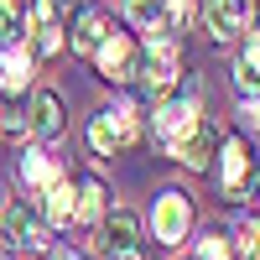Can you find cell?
Wrapping results in <instances>:
<instances>
[{
    "label": "cell",
    "mask_w": 260,
    "mask_h": 260,
    "mask_svg": "<svg viewBox=\"0 0 260 260\" xmlns=\"http://www.w3.org/2000/svg\"><path fill=\"white\" fill-rule=\"evenodd\" d=\"M136 141H141V110L136 104H110V110H99L89 120V146L104 161H115L120 151H130Z\"/></svg>",
    "instance_id": "obj_1"
},
{
    "label": "cell",
    "mask_w": 260,
    "mask_h": 260,
    "mask_svg": "<svg viewBox=\"0 0 260 260\" xmlns=\"http://www.w3.org/2000/svg\"><path fill=\"white\" fill-rule=\"evenodd\" d=\"M219 182H224V198H250V192H260V156H255V146L245 136H224L219 141Z\"/></svg>",
    "instance_id": "obj_2"
},
{
    "label": "cell",
    "mask_w": 260,
    "mask_h": 260,
    "mask_svg": "<svg viewBox=\"0 0 260 260\" xmlns=\"http://www.w3.org/2000/svg\"><path fill=\"white\" fill-rule=\"evenodd\" d=\"M151 234H156V245H182L192 234V203L182 187H161L156 203H151Z\"/></svg>",
    "instance_id": "obj_3"
},
{
    "label": "cell",
    "mask_w": 260,
    "mask_h": 260,
    "mask_svg": "<svg viewBox=\"0 0 260 260\" xmlns=\"http://www.w3.org/2000/svg\"><path fill=\"white\" fill-rule=\"evenodd\" d=\"M94 62H99V78H110V83H130V78H136V62H141V47H136L125 31H110V37L99 42Z\"/></svg>",
    "instance_id": "obj_4"
},
{
    "label": "cell",
    "mask_w": 260,
    "mask_h": 260,
    "mask_svg": "<svg viewBox=\"0 0 260 260\" xmlns=\"http://www.w3.org/2000/svg\"><path fill=\"white\" fill-rule=\"evenodd\" d=\"M219 141H224L219 125H213V120H198L182 141H172V156H177L187 172H203V167H213V156H219Z\"/></svg>",
    "instance_id": "obj_5"
},
{
    "label": "cell",
    "mask_w": 260,
    "mask_h": 260,
    "mask_svg": "<svg viewBox=\"0 0 260 260\" xmlns=\"http://www.w3.org/2000/svg\"><path fill=\"white\" fill-rule=\"evenodd\" d=\"M6 240H11L16 250L42 255V250L52 245V234H47V219L31 213V203H11V208H6Z\"/></svg>",
    "instance_id": "obj_6"
},
{
    "label": "cell",
    "mask_w": 260,
    "mask_h": 260,
    "mask_svg": "<svg viewBox=\"0 0 260 260\" xmlns=\"http://www.w3.org/2000/svg\"><path fill=\"white\" fill-rule=\"evenodd\" d=\"M203 21H208L213 42H234L240 31H250L255 6L250 0H203Z\"/></svg>",
    "instance_id": "obj_7"
},
{
    "label": "cell",
    "mask_w": 260,
    "mask_h": 260,
    "mask_svg": "<svg viewBox=\"0 0 260 260\" xmlns=\"http://www.w3.org/2000/svg\"><path fill=\"white\" fill-rule=\"evenodd\" d=\"M31 68H37L31 42H6L0 47V94H26L31 89Z\"/></svg>",
    "instance_id": "obj_8"
},
{
    "label": "cell",
    "mask_w": 260,
    "mask_h": 260,
    "mask_svg": "<svg viewBox=\"0 0 260 260\" xmlns=\"http://www.w3.org/2000/svg\"><path fill=\"white\" fill-rule=\"evenodd\" d=\"M198 120H203V115H198V99H192V94H182V99H161V104H156V141H167V146L182 141Z\"/></svg>",
    "instance_id": "obj_9"
},
{
    "label": "cell",
    "mask_w": 260,
    "mask_h": 260,
    "mask_svg": "<svg viewBox=\"0 0 260 260\" xmlns=\"http://www.w3.org/2000/svg\"><path fill=\"white\" fill-rule=\"evenodd\" d=\"M26 125H31L37 141H57L62 130H68V120H62V99H57L52 89L31 94V115H26Z\"/></svg>",
    "instance_id": "obj_10"
},
{
    "label": "cell",
    "mask_w": 260,
    "mask_h": 260,
    "mask_svg": "<svg viewBox=\"0 0 260 260\" xmlns=\"http://www.w3.org/2000/svg\"><path fill=\"white\" fill-rule=\"evenodd\" d=\"M42 219L47 224H73L78 219V187H73V177H57V182L42 187Z\"/></svg>",
    "instance_id": "obj_11"
},
{
    "label": "cell",
    "mask_w": 260,
    "mask_h": 260,
    "mask_svg": "<svg viewBox=\"0 0 260 260\" xmlns=\"http://www.w3.org/2000/svg\"><path fill=\"white\" fill-rule=\"evenodd\" d=\"M136 78H141V94H146V99H167L172 89H177V62L146 52V57L136 62Z\"/></svg>",
    "instance_id": "obj_12"
},
{
    "label": "cell",
    "mask_w": 260,
    "mask_h": 260,
    "mask_svg": "<svg viewBox=\"0 0 260 260\" xmlns=\"http://www.w3.org/2000/svg\"><path fill=\"white\" fill-rule=\"evenodd\" d=\"M141 245V219L130 208H115L110 219H104V234H99V250L110 255V250H136Z\"/></svg>",
    "instance_id": "obj_13"
},
{
    "label": "cell",
    "mask_w": 260,
    "mask_h": 260,
    "mask_svg": "<svg viewBox=\"0 0 260 260\" xmlns=\"http://www.w3.org/2000/svg\"><path fill=\"white\" fill-rule=\"evenodd\" d=\"M234 89L260 99V31H250L240 42V57H234Z\"/></svg>",
    "instance_id": "obj_14"
},
{
    "label": "cell",
    "mask_w": 260,
    "mask_h": 260,
    "mask_svg": "<svg viewBox=\"0 0 260 260\" xmlns=\"http://www.w3.org/2000/svg\"><path fill=\"white\" fill-rule=\"evenodd\" d=\"M57 177H62V167L47 156V151H31V146L21 151V182H26L31 192H42L47 182H57Z\"/></svg>",
    "instance_id": "obj_15"
},
{
    "label": "cell",
    "mask_w": 260,
    "mask_h": 260,
    "mask_svg": "<svg viewBox=\"0 0 260 260\" xmlns=\"http://www.w3.org/2000/svg\"><path fill=\"white\" fill-rule=\"evenodd\" d=\"M104 37H110V16H104V11H89V16L73 26V52H89V57H94Z\"/></svg>",
    "instance_id": "obj_16"
},
{
    "label": "cell",
    "mask_w": 260,
    "mask_h": 260,
    "mask_svg": "<svg viewBox=\"0 0 260 260\" xmlns=\"http://www.w3.org/2000/svg\"><path fill=\"white\" fill-rule=\"evenodd\" d=\"M104 198H110V192H104V182H99V177H83V182H78V219L94 224L99 213H104Z\"/></svg>",
    "instance_id": "obj_17"
},
{
    "label": "cell",
    "mask_w": 260,
    "mask_h": 260,
    "mask_svg": "<svg viewBox=\"0 0 260 260\" xmlns=\"http://www.w3.org/2000/svg\"><path fill=\"white\" fill-rule=\"evenodd\" d=\"M234 250H240V260H260V219H250V213L234 219Z\"/></svg>",
    "instance_id": "obj_18"
},
{
    "label": "cell",
    "mask_w": 260,
    "mask_h": 260,
    "mask_svg": "<svg viewBox=\"0 0 260 260\" xmlns=\"http://www.w3.org/2000/svg\"><path fill=\"white\" fill-rule=\"evenodd\" d=\"M21 31H26V6L21 0H0V47L21 42Z\"/></svg>",
    "instance_id": "obj_19"
},
{
    "label": "cell",
    "mask_w": 260,
    "mask_h": 260,
    "mask_svg": "<svg viewBox=\"0 0 260 260\" xmlns=\"http://www.w3.org/2000/svg\"><path fill=\"white\" fill-rule=\"evenodd\" d=\"M120 6H125V21H130V26H141V31L161 26V0H120Z\"/></svg>",
    "instance_id": "obj_20"
},
{
    "label": "cell",
    "mask_w": 260,
    "mask_h": 260,
    "mask_svg": "<svg viewBox=\"0 0 260 260\" xmlns=\"http://www.w3.org/2000/svg\"><path fill=\"white\" fill-rule=\"evenodd\" d=\"M192 11H198V0H161V26L182 31L187 21H192Z\"/></svg>",
    "instance_id": "obj_21"
},
{
    "label": "cell",
    "mask_w": 260,
    "mask_h": 260,
    "mask_svg": "<svg viewBox=\"0 0 260 260\" xmlns=\"http://www.w3.org/2000/svg\"><path fill=\"white\" fill-rule=\"evenodd\" d=\"M198 260H240V250H234L224 234H203L198 240Z\"/></svg>",
    "instance_id": "obj_22"
},
{
    "label": "cell",
    "mask_w": 260,
    "mask_h": 260,
    "mask_svg": "<svg viewBox=\"0 0 260 260\" xmlns=\"http://www.w3.org/2000/svg\"><path fill=\"white\" fill-rule=\"evenodd\" d=\"M62 47V26L57 21H37V52H57Z\"/></svg>",
    "instance_id": "obj_23"
},
{
    "label": "cell",
    "mask_w": 260,
    "mask_h": 260,
    "mask_svg": "<svg viewBox=\"0 0 260 260\" xmlns=\"http://www.w3.org/2000/svg\"><path fill=\"white\" fill-rule=\"evenodd\" d=\"M73 11V0H37V21H62Z\"/></svg>",
    "instance_id": "obj_24"
},
{
    "label": "cell",
    "mask_w": 260,
    "mask_h": 260,
    "mask_svg": "<svg viewBox=\"0 0 260 260\" xmlns=\"http://www.w3.org/2000/svg\"><path fill=\"white\" fill-rule=\"evenodd\" d=\"M26 120H0V136H6V141H21V136H26Z\"/></svg>",
    "instance_id": "obj_25"
},
{
    "label": "cell",
    "mask_w": 260,
    "mask_h": 260,
    "mask_svg": "<svg viewBox=\"0 0 260 260\" xmlns=\"http://www.w3.org/2000/svg\"><path fill=\"white\" fill-rule=\"evenodd\" d=\"M245 120H250V125L260 130V99H255V104H250V110H245Z\"/></svg>",
    "instance_id": "obj_26"
},
{
    "label": "cell",
    "mask_w": 260,
    "mask_h": 260,
    "mask_svg": "<svg viewBox=\"0 0 260 260\" xmlns=\"http://www.w3.org/2000/svg\"><path fill=\"white\" fill-rule=\"evenodd\" d=\"M110 260H141V250H110Z\"/></svg>",
    "instance_id": "obj_27"
},
{
    "label": "cell",
    "mask_w": 260,
    "mask_h": 260,
    "mask_svg": "<svg viewBox=\"0 0 260 260\" xmlns=\"http://www.w3.org/2000/svg\"><path fill=\"white\" fill-rule=\"evenodd\" d=\"M47 260H83V255H78V250H52Z\"/></svg>",
    "instance_id": "obj_28"
},
{
    "label": "cell",
    "mask_w": 260,
    "mask_h": 260,
    "mask_svg": "<svg viewBox=\"0 0 260 260\" xmlns=\"http://www.w3.org/2000/svg\"><path fill=\"white\" fill-rule=\"evenodd\" d=\"M0 260H11V240H0Z\"/></svg>",
    "instance_id": "obj_29"
},
{
    "label": "cell",
    "mask_w": 260,
    "mask_h": 260,
    "mask_svg": "<svg viewBox=\"0 0 260 260\" xmlns=\"http://www.w3.org/2000/svg\"><path fill=\"white\" fill-rule=\"evenodd\" d=\"M187 260H198V255H187Z\"/></svg>",
    "instance_id": "obj_30"
}]
</instances>
